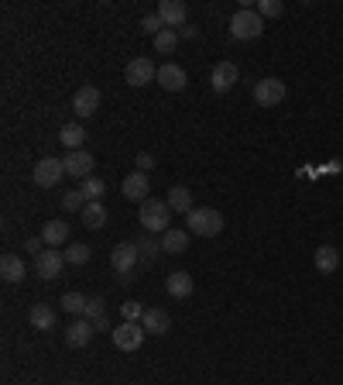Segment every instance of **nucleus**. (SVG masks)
Here are the masks:
<instances>
[{
	"label": "nucleus",
	"mask_w": 343,
	"mask_h": 385,
	"mask_svg": "<svg viewBox=\"0 0 343 385\" xmlns=\"http://www.w3.org/2000/svg\"><path fill=\"white\" fill-rule=\"evenodd\" d=\"M137 220H141V227H144V234H165L172 227V207L165 203V200H144L141 203V210H137Z\"/></svg>",
	"instance_id": "1"
},
{
	"label": "nucleus",
	"mask_w": 343,
	"mask_h": 385,
	"mask_svg": "<svg viewBox=\"0 0 343 385\" xmlns=\"http://www.w3.org/2000/svg\"><path fill=\"white\" fill-rule=\"evenodd\" d=\"M186 231L196 237H216L223 231V213L213 210V207H196L186 213Z\"/></svg>",
	"instance_id": "2"
},
{
	"label": "nucleus",
	"mask_w": 343,
	"mask_h": 385,
	"mask_svg": "<svg viewBox=\"0 0 343 385\" xmlns=\"http://www.w3.org/2000/svg\"><path fill=\"white\" fill-rule=\"evenodd\" d=\"M261 31H265V18H261L258 11L241 7V11L230 18V35H233L237 41H254Z\"/></svg>",
	"instance_id": "3"
},
{
	"label": "nucleus",
	"mask_w": 343,
	"mask_h": 385,
	"mask_svg": "<svg viewBox=\"0 0 343 385\" xmlns=\"http://www.w3.org/2000/svg\"><path fill=\"white\" fill-rule=\"evenodd\" d=\"M124 79L131 83V86H148L158 79V66H154L148 56H137L127 62V69H124Z\"/></svg>",
	"instance_id": "4"
},
{
	"label": "nucleus",
	"mask_w": 343,
	"mask_h": 385,
	"mask_svg": "<svg viewBox=\"0 0 343 385\" xmlns=\"http://www.w3.org/2000/svg\"><path fill=\"white\" fill-rule=\"evenodd\" d=\"M282 100H285V83H282V79L268 76V79H258V83H254V103H258V107H275V103H282Z\"/></svg>",
	"instance_id": "5"
},
{
	"label": "nucleus",
	"mask_w": 343,
	"mask_h": 385,
	"mask_svg": "<svg viewBox=\"0 0 343 385\" xmlns=\"http://www.w3.org/2000/svg\"><path fill=\"white\" fill-rule=\"evenodd\" d=\"M35 183H38L41 190H52V186H58L62 183V175H65V165H62V158H41V162H35Z\"/></svg>",
	"instance_id": "6"
},
{
	"label": "nucleus",
	"mask_w": 343,
	"mask_h": 385,
	"mask_svg": "<svg viewBox=\"0 0 343 385\" xmlns=\"http://www.w3.org/2000/svg\"><path fill=\"white\" fill-rule=\"evenodd\" d=\"M137 262H141L137 241H120V245L110 251V265H114V272H120V275H131Z\"/></svg>",
	"instance_id": "7"
},
{
	"label": "nucleus",
	"mask_w": 343,
	"mask_h": 385,
	"mask_svg": "<svg viewBox=\"0 0 343 385\" xmlns=\"http://www.w3.org/2000/svg\"><path fill=\"white\" fill-rule=\"evenodd\" d=\"M241 83V69L233 66V62H216L210 69V86L213 93H227V90H233Z\"/></svg>",
	"instance_id": "8"
},
{
	"label": "nucleus",
	"mask_w": 343,
	"mask_h": 385,
	"mask_svg": "<svg viewBox=\"0 0 343 385\" xmlns=\"http://www.w3.org/2000/svg\"><path fill=\"white\" fill-rule=\"evenodd\" d=\"M110 334H114V344L120 347V351H137V347L144 344V334H148V330L141 327V324L124 320V324H120V327H114Z\"/></svg>",
	"instance_id": "9"
},
{
	"label": "nucleus",
	"mask_w": 343,
	"mask_h": 385,
	"mask_svg": "<svg viewBox=\"0 0 343 385\" xmlns=\"http://www.w3.org/2000/svg\"><path fill=\"white\" fill-rule=\"evenodd\" d=\"M62 165H65V175H73V179H90L93 175V155L86 152V148H79V152H69L62 158Z\"/></svg>",
	"instance_id": "10"
},
{
	"label": "nucleus",
	"mask_w": 343,
	"mask_h": 385,
	"mask_svg": "<svg viewBox=\"0 0 343 385\" xmlns=\"http://www.w3.org/2000/svg\"><path fill=\"white\" fill-rule=\"evenodd\" d=\"M186 69L182 66H175V62H165V66H158V86L162 90H169V93H179V90H186Z\"/></svg>",
	"instance_id": "11"
},
{
	"label": "nucleus",
	"mask_w": 343,
	"mask_h": 385,
	"mask_svg": "<svg viewBox=\"0 0 343 385\" xmlns=\"http://www.w3.org/2000/svg\"><path fill=\"white\" fill-rule=\"evenodd\" d=\"M62 265H65V258H62V251H56V248H45L38 258H35V272H38L41 279H48V282L62 275Z\"/></svg>",
	"instance_id": "12"
},
{
	"label": "nucleus",
	"mask_w": 343,
	"mask_h": 385,
	"mask_svg": "<svg viewBox=\"0 0 343 385\" xmlns=\"http://www.w3.org/2000/svg\"><path fill=\"white\" fill-rule=\"evenodd\" d=\"M158 18H162V24L165 28H186V18H189V11H186V4L182 0H162L158 4Z\"/></svg>",
	"instance_id": "13"
},
{
	"label": "nucleus",
	"mask_w": 343,
	"mask_h": 385,
	"mask_svg": "<svg viewBox=\"0 0 343 385\" xmlns=\"http://www.w3.org/2000/svg\"><path fill=\"white\" fill-rule=\"evenodd\" d=\"M120 192H124L127 200H134V203H144V200H152V196H148V192H152V179H148V173H131L127 179H124Z\"/></svg>",
	"instance_id": "14"
},
{
	"label": "nucleus",
	"mask_w": 343,
	"mask_h": 385,
	"mask_svg": "<svg viewBox=\"0 0 343 385\" xmlns=\"http://www.w3.org/2000/svg\"><path fill=\"white\" fill-rule=\"evenodd\" d=\"M73 111H76V117H93L100 111V90L96 86H79L73 93Z\"/></svg>",
	"instance_id": "15"
},
{
	"label": "nucleus",
	"mask_w": 343,
	"mask_h": 385,
	"mask_svg": "<svg viewBox=\"0 0 343 385\" xmlns=\"http://www.w3.org/2000/svg\"><path fill=\"white\" fill-rule=\"evenodd\" d=\"M96 327L86 320V317H76L73 324H69V330H65V344L69 347H86L90 341H93Z\"/></svg>",
	"instance_id": "16"
},
{
	"label": "nucleus",
	"mask_w": 343,
	"mask_h": 385,
	"mask_svg": "<svg viewBox=\"0 0 343 385\" xmlns=\"http://www.w3.org/2000/svg\"><path fill=\"white\" fill-rule=\"evenodd\" d=\"M141 327L148 330V334H154V337H162V334H169L172 330V317L165 313V309L148 307L144 309V317H141Z\"/></svg>",
	"instance_id": "17"
},
{
	"label": "nucleus",
	"mask_w": 343,
	"mask_h": 385,
	"mask_svg": "<svg viewBox=\"0 0 343 385\" xmlns=\"http://www.w3.org/2000/svg\"><path fill=\"white\" fill-rule=\"evenodd\" d=\"M165 289H169L172 299H182V303H186L196 286H192V275H189V272H172L169 279H165Z\"/></svg>",
	"instance_id": "18"
},
{
	"label": "nucleus",
	"mask_w": 343,
	"mask_h": 385,
	"mask_svg": "<svg viewBox=\"0 0 343 385\" xmlns=\"http://www.w3.org/2000/svg\"><path fill=\"white\" fill-rule=\"evenodd\" d=\"M192 234L182 231V227H169V231L162 234V251H169V255H182V251L189 248Z\"/></svg>",
	"instance_id": "19"
},
{
	"label": "nucleus",
	"mask_w": 343,
	"mask_h": 385,
	"mask_svg": "<svg viewBox=\"0 0 343 385\" xmlns=\"http://www.w3.org/2000/svg\"><path fill=\"white\" fill-rule=\"evenodd\" d=\"M41 241H45L48 248L65 245V241H69V224H65V220H45V227H41Z\"/></svg>",
	"instance_id": "20"
},
{
	"label": "nucleus",
	"mask_w": 343,
	"mask_h": 385,
	"mask_svg": "<svg viewBox=\"0 0 343 385\" xmlns=\"http://www.w3.org/2000/svg\"><path fill=\"white\" fill-rule=\"evenodd\" d=\"M0 275H4L7 282H21V279L28 275V265L21 262V255H4V258H0Z\"/></svg>",
	"instance_id": "21"
},
{
	"label": "nucleus",
	"mask_w": 343,
	"mask_h": 385,
	"mask_svg": "<svg viewBox=\"0 0 343 385\" xmlns=\"http://www.w3.org/2000/svg\"><path fill=\"white\" fill-rule=\"evenodd\" d=\"M316 269L323 272V275H333V272L340 269V251L333 248V245H323V248H316Z\"/></svg>",
	"instance_id": "22"
},
{
	"label": "nucleus",
	"mask_w": 343,
	"mask_h": 385,
	"mask_svg": "<svg viewBox=\"0 0 343 385\" xmlns=\"http://www.w3.org/2000/svg\"><path fill=\"white\" fill-rule=\"evenodd\" d=\"M58 141H62L69 152H79V148H83V141H86V128L73 120V124H65V128L58 131Z\"/></svg>",
	"instance_id": "23"
},
{
	"label": "nucleus",
	"mask_w": 343,
	"mask_h": 385,
	"mask_svg": "<svg viewBox=\"0 0 343 385\" xmlns=\"http://www.w3.org/2000/svg\"><path fill=\"white\" fill-rule=\"evenodd\" d=\"M28 320H31V327L35 330H52L56 327V309L48 307V303H38V307H31Z\"/></svg>",
	"instance_id": "24"
},
{
	"label": "nucleus",
	"mask_w": 343,
	"mask_h": 385,
	"mask_svg": "<svg viewBox=\"0 0 343 385\" xmlns=\"http://www.w3.org/2000/svg\"><path fill=\"white\" fill-rule=\"evenodd\" d=\"M172 207V213H189V210H196L192 207V192L186 190V186H172L169 190V200H165Z\"/></svg>",
	"instance_id": "25"
},
{
	"label": "nucleus",
	"mask_w": 343,
	"mask_h": 385,
	"mask_svg": "<svg viewBox=\"0 0 343 385\" xmlns=\"http://www.w3.org/2000/svg\"><path fill=\"white\" fill-rule=\"evenodd\" d=\"M79 217H83V224H86L90 231H100V227L107 224V207H103V203H86Z\"/></svg>",
	"instance_id": "26"
},
{
	"label": "nucleus",
	"mask_w": 343,
	"mask_h": 385,
	"mask_svg": "<svg viewBox=\"0 0 343 385\" xmlns=\"http://www.w3.org/2000/svg\"><path fill=\"white\" fill-rule=\"evenodd\" d=\"M86 307H90V296H83V292H65L62 296V309L73 313V317H86Z\"/></svg>",
	"instance_id": "27"
},
{
	"label": "nucleus",
	"mask_w": 343,
	"mask_h": 385,
	"mask_svg": "<svg viewBox=\"0 0 343 385\" xmlns=\"http://www.w3.org/2000/svg\"><path fill=\"white\" fill-rule=\"evenodd\" d=\"M83 196H86V203H100L103 200V192H107V183L103 179H96V175H90V179H83Z\"/></svg>",
	"instance_id": "28"
},
{
	"label": "nucleus",
	"mask_w": 343,
	"mask_h": 385,
	"mask_svg": "<svg viewBox=\"0 0 343 385\" xmlns=\"http://www.w3.org/2000/svg\"><path fill=\"white\" fill-rule=\"evenodd\" d=\"M154 41V52L158 56H172L175 48H179V31H172V28H165L158 38H152Z\"/></svg>",
	"instance_id": "29"
},
{
	"label": "nucleus",
	"mask_w": 343,
	"mask_h": 385,
	"mask_svg": "<svg viewBox=\"0 0 343 385\" xmlns=\"http://www.w3.org/2000/svg\"><path fill=\"white\" fill-rule=\"evenodd\" d=\"M90 245H69V248L62 251V258H65V265H86L90 262Z\"/></svg>",
	"instance_id": "30"
},
{
	"label": "nucleus",
	"mask_w": 343,
	"mask_h": 385,
	"mask_svg": "<svg viewBox=\"0 0 343 385\" xmlns=\"http://www.w3.org/2000/svg\"><path fill=\"white\" fill-rule=\"evenodd\" d=\"M158 248H162V241H154L152 234H144V237L137 241V251H141V262H152L154 255H158Z\"/></svg>",
	"instance_id": "31"
},
{
	"label": "nucleus",
	"mask_w": 343,
	"mask_h": 385,
	"mask_svg": "<svg viewBox=\"0 0 343 385\" xmlns=\"http://www.w3.org/2000/svg\"><path fill=\"white\" fill-rule=\"evenodd\" d=\"M86 320H90V324H100V320H107V307H103V299H100V296H90Z\"/></svg>",
	"instance_id": "32"
},
{
	"label": "nucleus",
	"mask_w": 343,
	"mask_h": 385,
	"mask_svg": "<svg viewBox=\"0 0 343 385\" xmlns=\"http://www.w3.org/2000/svg\"><path fill=\"white\" fill-rule=\"evenodd\" d=\"M258 14H261V18H282V14H285V4H282V0H261V4H258Z\"/></svg>",
	"instance_id": "33"
},
{
	"label": "nucleus",
	"mask_w": 343,
	"mask_h": 385,
	"mask_svg": "<svg viewBox=\"0 0 343 385\" xmlns=\"http://www.w3.org/2000/svg\"><path fill=\"white\" fill-rule=\"evenodd\" d=\"M62 207H65V210H79V213H83V207H86V196H83V190L65 192V196H62Z\"/></svg>",
	"instance_id": "34"
},
{
	"label": "nucleus",
	"mask_w": 343,
	"mask_h": 385,
	"mask_svg": "<svg viewBox=\"0 0 343 385\" xmlns=\"http://www.w3.org/2000/svg\"><path fill=\"white\" fill-rule=\"evenodd\" d=\"M141 28H144L152 38H158V35L165 31V24H162V18H158V14H144V18H141Z\"/></svg>",
	"instance_id": "35"
},
{
	"label": "nucleus",
	"mask_w": 343,
	"mask_h": 385,
	"mask_svg": "<svg viewBox=\"0 0 343 385\" xmlns=\"http://www.w3.org/2000/svg\"><path fill=\"white\" fill-rule=\"evenodd\" d=\"M120 313H124V320H131V324H141V317H144V307H141V303H124V307H120Z\"/></svg>",
	"instance_id": "36"
},
{
	"label": "nucleus",
	"mask_w": 343,
	"mask_h": 385,
	"mask_svg": "<svg viewBox=\"0 0 343 385\" xmlns=\"http://www.w3.org/2000/svg\"><path fill=\"white\" fill-rule=\"evenodd\" d=\"M134 165H137V173H152V169H154V155L152 152H137Z\"/></svg>",
	"instance_id": "37"
},
{
	"label": "nucleus",
	"mask_w": 343,
	"mask_h": 385,
	"mask_svg": "<svg viewBox=\"0 0 343 385\" xmlns=\"http://www.w3.org/2000/svg\"><path fill=\"white\" fill-rule=\"evenodd\" d=\"M45 248H48V245H45L41 237H28V241H24V251H28V255H35V258H38Z\"/></svg>",
	"instance_id": "38"
},
{
	"label": "nucleus",
	"mask_w": 343,
	"mask_h": 385,
	"mask_svg": "<svg viewBox=\"0 0 343 385\" xmlns=\"http://www.w3.org/2000/svg\"><path fill=\"white\" fill-rule=\"evenodd\" d=\"M179 38H196V28H179Z\"/></svg>",
	"instance_id": "39"
},
{
	"label": "nucleus",
	"mask_w": 343,
	"mask_h": 385,
	"mask_svg": "<svg viewBox=\"0 0 343 385\" xmlns=\"http://www.w3.org/2000/svg\"><path fill=\"white\" fill-rule=\"evenodd\" d=\"M69 385H79V382H69Z\"/></svg>",
	"instance_id": "40"
}]
</instances>
